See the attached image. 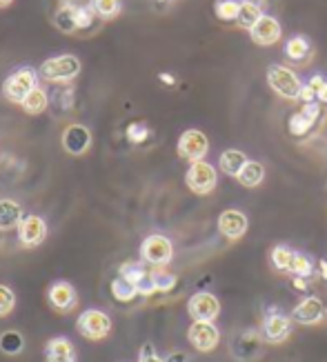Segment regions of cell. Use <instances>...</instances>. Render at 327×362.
I'll list each match as a JSON object with an SVG mask.
<instances>
[{
	"mask_svg": "<svg viewBox=\"0 0 327 362\" xmlns=\"http://www.w3.org/2000/svg\"><path fill=\"white\" fill-rule=\"evenodd\" d=\"M280 34H283V31H280V25L276 18H272V16H263V18L249 29V36H252V40L260 47H270V45L278 42Z\"/></svg>",
	"mask_w": 327,
	"mask_h": 362,
	"instance_id": "obj_14",
	"label": "cell"
},
{
	"mask_svg": "<svg viewBox=\"0 0 327 362\" xmlns=\"http://www.w3.org/2000/svg\"><path fill=\"white\" fill-rule=\"evenodd\" d=\"M307 85L311 87V91H314L316 103H327V81L323 76H314Z\"/></svg>",
	"mask_w": 327,
	"mask_h": 362,
	"instance_id": "obj_37",
	"label": "cell"
},
{
	"mask_svg": "<svg viewBox=\"0 0 327 362\" xmlns=\"http://www.w3.org/2000/svg\"><path fill=\"white\" fill-rule=\"evenodd\" d=\"M268 83L280 98H287V100L299 98L301 87H303V83L299 81V76H296L292 69L280 67V65H272L268 69Z\"/></svg>",
	"mask_w": 327,
	"mask_h": 362,
	"instance_id": "obj_5",
	"label": "cell"
},
{
	"mask_svg": "<svg viewBox=\"0 0 327 362\" xmlns=\"http://www.w3.org/2000/svg\"><path fill=\"white\" fill-rule=\"evenodd\" d=\"M16 307V296L7 285H0V318L9 316Z\"/></svg>",
	"mask_w": 327,
	"mask_h": 362,
	"instance_id": "obj_36",
	"label": "cell"
},
{
	"mask_svg": "<svg viewBox=\"0 0 327 362\" xmlns=\"http://www.w3.org/2000/svg\"><path fill=\"white\" fill-rule=\"evenodd\" d=\"M289 274L299 276V278H307L311 274V260L296 251V256L292 260V267H289Z\"/></svg>",
	"mask_w": 327,
	"mask_h": 362,
	"instance_id": "obj_35",
	"label": "cell"
},
{
	"mask_svg": "<svg viewBox=\"0 0 327 362\" xmlns=\"http://www.w3.org/2000/svg\"><path fill=\"white\" fill-rule=\"evenodd\" d=\"M76 329H78V334L87 340H103L112 332V320H109V316L101 309H87L78 316Z\"/></svg>",
	"mask_w": 327,
	"mask_h": 362,
	"instance_id": "obj_3",
	"label": "cell"
},
{
	"mask_svg": "<svg viewBox=\"0 0 327 362\" xmlns=\"http://www.w3.org/2000/svg\"><path fill=\"white\" fill-rule=\"evenodd\" d=\"M294 256H296V251H292V249L285 247V245H278V247H274V251H272V262H274V267H276L278 272H289Z\"/></svg>",
	"mask_w": 327,
	"mask_h": 362,
	"instance_id": "obj_30",
	"label": "cell"
},
{
	"mask_svg": "<svg viewBox=\"0 0 327 362\" xmlns=\"http://www.w3.org/2000/svg\"><path fill=\"white\" fill-rule=\"evenodd\" d=\"M187 338H190L192 347L202 354L214 351L221 342V334H218L214 322H192V327L187 329Z\"/></svg>",
	"mask_w": 327,
	"mask_h": 362,
	"instance_id": "obj_9",
	"label": "cell"
},
{
	"mask_svg": "<svg viewBox=\"0 0 327 362\" xmlns=\"http://www.w3.org/2000/svg\"><path fill=\"white\" fill-rule=\"evenodd\" d=\"M23 207L16 200L3 198L0 200V231H11L23 223Z\"/></svg>",
	"mask_w": 327,
	"mask_h": 362,
	"instance_id": "obj_18",
	"label": "cell"
},
{
	"mask_svg": "<svg viewBox=\"0 0 327 362\" xmlns=\"http://www.w3.org/2000/svg\"><path fill=\"white\" fill-rule=\"evenodd\" d=\"M151 276H154V282H156V289L163 291V293H167V291H171V289L176 287V276L174 274L163 272V269H156Z\"/></svg>",
	"mask_w": 327,
	"mask_h": 362,
	"instance_id": "obj_34",
	"label": "cell"
},
{
	"mask_svg": "<svg viewBox=\"0 0 327 362\" xmlns=\"http://www.w3.org/2000/svg\"><path fill=\"white\" fill-rule=\"evenodd\" d=\"M47 362H76V349L67 338H52L47 342Z\"/></svg>",
	"mask_w": 327,
	"mask_h": 362,
	"instance_id": "obj_19",
	"label": "cell"
},
{
	"mask_svg": "<svg viewBox=\"0 0 327 362\" xmlns=\"http://www.w3.org/2000/svg\"><path fill=\"white\" fill-rule=\"evenodd\" d=\"M210 151V140L207 136L198 129H187L178 138V156L190 163H198L207 156Z\"/></svg>",
	"mask_w": 327,
	"mask_h": 362,
	"instance_id": "obj_8",
	"label": "cell"
},
{
	"mask_svg": "<svg viewBox=\"0 0 327 362\" xmlns=\"http://www.w3.org/2000/svg\"><path fill=\"white\" fill-rule=\"evenodd\" d=\"M50 303L58 309V311H69L76 305V289L69 285V282H54L50 287Z\"/></svg>",
	"mask_w": 327,
	"mask_h": 362,
	"instance_id": "obj_17",
	"label": "cell"
},
{
	"mask_svg": "<svg viewBox=\"0 0 327 362\" xmlns=\"http://www.w3.org/2000/svg\"><path fill=\"white\" fill-rule=\"evenodd\" d=\"M285 54H287V58H292V60H303V58L309 54V40L303 38V36H294V38H289L287 45H285Z\"/></svg>",
	"mask_w": 327,
	"mask_h": 362,
	"instance_id": "obj_31",
	"label": "cell"
},
{
	"mask_svg": "<svg viewBox=\"0 0 327 362\" xmlns=\"http://www.w3.org/2000/svg\"><path fill=\"white\" fill-rule=\"evenodd\" d=\"M58 105H60V109H69V107L74 105V89H71V87L62 89V91L58 93Z\"/></svg>",
	"mask_w": 327,
	"mask_h": 362,
	"instance_id": "obj_40",
	"label": "cell"
},
{
	"mask_svg": "<svg viewBox=\"0 0 327 362\" xmlns=\"http://www.w3.org/2000/svg\"><path fill=\"white\" fill-rule=\"evenodd\" d=\"M187 358H185V354H180V351H176V354H171L165 362H185Z\"/></svg>",
	"mask_w": 327,
	"mask_h": 362,
	"instance_id": "obj_42",
	"label": "cell"
},
{
	"mask_svg": "<svg viewBox=\"0 0 327 362\" xmlns=\"http://www.w3.org/2000/svg\"><path fill=\"white\" fill-rule=\"evenodd\" d=\"M25 349V338L23 334L13 332V329H9V332L0 334V351L7 354V356H18L21 351Z\"/></svg>",
	"mask_w": 327,
	"mask_h": 362,
	"instance_id": "obj_24",
	"label": "cell"
},
{
	"mask_svg": "<svg viewBox=\"0 0 327 362\" xmlns=\"http://www.w3.org/2000/svg\"><path fill=\"white\" fill-rule=\"evenodd\" d=\"M47 105H50V96H47V91H45L42 87H36V89L31 91L29 96L25 98V103H23L21 107L25 109V114H29V116H38V114L45 112Z\"/></svg>",
	"mask_w": 327,
	"mask_h": 362,
	"instance_id": "obj_23",
	"label": "cell"
},
{
	"mask_svg": "<svg viewBox=\"0 0 327 362\" xmlns=\"http://www.w3.org/2000/svg\"><path fill=\"white\" fill-rule=\"evenodd\" d=\"M159 78H161V81H163L165 85H176V78L171 76V74H165V71H163V74H161Z\"/></svg>",
	"mask_w": 327,
	"mask_h": 362,
	"instance_id": "obj_41",
	"label": "cell"
},
{
	"mask_svg": "<svg viewBox=\"0 0 327 362\" xmlns=\"http://www.w3.org/2000/svg\"><path fill=\"white\" fill-rule=\"evenodd\" d=\"M156 3H167V0H156Z\"/></svg>",
	"mask_w": 327,
	"mask_h": 362,
	"instance_id": "obj_47",
	"label": "cell"
},
{
	"mask_svg": "<svg viewBox=\"0 0 327 362\" xmlns=\"http://www.w3.org/2000/svg\"><path fill=\"white\" fill-rule=\"evenodd\" d=\"M249 3H260V0H249Z\"/></svg>",
	"mask_w": 327,
	"mask_h": 362,
	"instance_id": "obj_46",
	"label": "cell"
},
{
	"mask_svg": "<svg viewBox=\"0 0 327 362\" xmlns=\"http://www.w3.org/2000/svg\"><path fill=\"white\" fill-rule=\"evenodd\" d=\"M125 136H127V140L132 145H143L145 140L151 136L149 127H147V122H132L127 132H125Z\"/></svg>",
	"mask_w": 327,
	"mask_h": 362,
	"instance_id": "obj_33",
	"label": "cell"
},
{
	"mask_svg": "<svg viewBox=\"0 0 327 362\" xmlns=\"http://www.w3.org/2000/svg\"><path fill=\"white\" fill-rule=\"evenodd\" d=\"M54 25L65 31V34H74L76 23H74V0H60L58 9L54 13Z\"/></svg>",
	"mask_w": 327,
	"mask_h": 362,
	"instance_id": "obj_21",
	"label": "cell"
},
{
	"mask_svg": "<svg viewBox=\"0 0 327 362\" xmlns=\"http://www.w3.org/2000/svg\"><path fill=\"white\" fill-rule=\"evenodd\" d=\"M11 3H13V0H0V9H7Z\"/></svg>",
	"mask_w": 327,
	"mask_h": 362,
	"instance_id": "obj_45",
	"label": "cell"
},
{
	"mask_svg": "<svg viewBox=\"0 0 327 362\" xmlns=\"http://www.w3.org/2000/svg\"><path fill=\"white\" fill-rule=\"evenodd\" d=\"M187 311L194 318V322H214L221 313V303L210 291H198L187 303Z\"/></svg>",
	"mask_w": 327,
	"mask_h": 362,
	"instance_id": "obj_7",
	"label": "cell"
},
{
	"mask_svg": "<svg viewBox=\"0 0 327 362\" xmlns=\"http://www.w3.org/2000/svg\"><path fill=\"white\" fill-rule=\"evenodd\" d=\"M263 11L258 7V3H249V0H245V3H241V13H239V25L243 29H252L260 18H263Z\"/></svg>",
	"mask_w": 327,
	"mask_h": 362,
	"instance_id": "obj_25",
	"label": "cell"
},
{
	"mask_svg": "<svg viewBox=\"0 0 327 362\" xmlns=\"http://www.w3.org/2000/svg\"><path fill=\"white\" fill-rule=\"evenodd\" d=\"M136 289H138V296H154L156 291V282H154V276L147 272V276L145 278H140L138 280V285H136Z\"/></svg>",
	"mask_w": 327,
	"mask_h": 362,
	"instance_id": "obj_38",
	"label": "cell"
},
{
	"mask_svg": "<svg viewBox=\"0 0 327 362\" xmlns=\"http://www.w3.org/2000/svg\"><path fill=\"white\" fill-rule=\"evenodd\" d=\"M47 83H60V85H67L71 83L74 78L81 74V60H78L74 54H60L54 58H47L40 71H38Z\"/></svg>",
	"mask_w": 327,
	"mask_h": 362,
	"instance_id": "obj_2",
	"label": "cell"
},
{
	"mask_svg": "<svg viewBox=\"0 0 327 362\" xmlns=\"http://www.w3.org/2000/svg\"><path fill=\"white\" fill-rule=\"evenodd\" d=\"M118 276H122L125 280H130V282H134V285H138V280L147 276V269H145V264H143V262H138V260H130V262L120 264V272H118Z\"/></svg>",
	"mask_w": 327,
	"mask_h": 362,
	"instance_id": "obj_32",
	"label": "cell"
},
{
	"mask_svg": "<svg viewBox=\"0 0 327 362\" xmlns=\"http://www.w3.org/2000/svg\"><path fill=\"white\" fill-rule=\"evenodd\" d=\"M112 296L116 298L118 303H132L134 298L138 296V289L134 282L125 280L122 276H118L114 282H112Z\"/></svg>",
	"mask_w": 327,
	"mask_h": 362,
	"instance_id": "obj_26",
	"label": "cell"
},
{
	"mask_svg": "<svg viewBox=\"0 0 327 362\" xmlns=\"http://www.w3.org/2000/svg\"><path fill=\"white\" fill-rule=\"evenodd\" d=\"M138 362H165V360H163L159 354H156V349L147 342V344H143V349H140Z\"/></svg>",
	"mask_w": 327,
	"mask_h": 362,
	"instance_id": "obj_39",
	"label": "cell"
},
{
	"mask_svg": "<svg viewBox=\"0 0 327 362\" xmlns=\"http://www.w3.org/2000/svg\"><path fill=\"white\" fill-rule=\"evenodd\" d=\"M214 11L221 21H239L241 13V3L239 0H216Z\"/></svg>",
	"mask_w": 327,
	"mask_h": 362,
	"instance_id": "obj_29",
	"label": "cell"
},
{
	"mask_svg": "<svg viewBox=\"0 0 327 362\" xmlns=\"http://www.w3.org/2000/svg\"><path fill=\"white\" fill-rule=\"evenodd\" d=\"M323 316H325V305L321 298H314V296L301 300L292 311V318L301 325H316L323 320Z\"/></svg>",
	"mask_w": 327,
	"mask_h": 362,
	"instance_id": "obj_13",
	"label": "cell"
},
{
	"mask_svg": "<svg viewBox=\"0 0 327 362\" xmlns=\"http://www.w3.org/2000/svg\"><path fill=\"white\" fill-rule=\"evenodd\" d=\"M319 116H321V103L303 105L301 112L289 118V134H294V136L307 134L311 127H314V122L319 120Z\"/></svg>",
	"mask_w": 327,
	"mask_h": 362,
	"instance_id": "obj_16",
	"label": "cell"
},
{
	"mask_svg": "<svg viewBox=\"0 0 327 362\" xmlns=\"http://www.w3.org/2000/svg\"><path fill=\"white\" fill-rule=\"evenodd\" d=\"M93 18H96V11H93L91 3L83 5V3H74V23L76 29H87L93 25Z\"/></svg>",
	"mask_w": 327,
	"mask_h": 362,
	"instance_id": "obj_28",
	"label": "cell"
},
{
	"mask_svg": "<svg viewBox=\"0 0 327 362\" xmlns=\"http://www.w3.org/2000/svg\"><path fill=\"white\" fill-rule=\"evenodd\" d=\"M289 332H292V322L283 313H270V316L263 320V336L268 342H274V344L283 342L287 340Z\"/></svg>",
	"mask_w": 327,
	"mask_h": 362,
	"instance_id": "obj_15",
	"label": "cell"
},
{
	"mask_svg": "<svg viewBox=\"0 0 327 362\" xmlns=\"http://www.w3.org/2000/svg\"><path fill=\"white\" fill-rule=\"evenodd\" d=\"M140 258H143V262L154 264V267L169 264L171 258H174V245H171L167 235L151 233L143 240V245H140Z\"/></svg>",
	"mask_w": 327,
	"mask_h": 362,
	"instance_id": "obj_4",
	"label": "cell"
},
{
	"mask_svg": "<svg viewBox=\"0 0 327 362\" xmlns=\"http://www.w3.org/2000/svg\"><path fill=\"white\" fill-rule=\"evenodd\" d=\"M321 274H323V278L327 280V260H321Z\"/></svg>",
	"mask_w": 327,
	"mask_h": 362,
	"instance_id": "obj_44",
	"label": "cell"
},
{
	"mask_svg": "<svg viewBox=\"0 0 327 362\" xmlns=\"http://www.w3.org/2000/svg\"><path fill=\"white\" fill-rule=\"evenodd\" d=\"M91 7L96 11L98 18L112 21L120 13V0H91Z\"/></svg>",
	"mask_w": 327,
	"mask_h": 362,
	"instance_id": "obj_27",
	"label": "cell"
},
{
	"mask_svg": "<svg viewBox=\"0 0 327 362\" xmlns=\"http://www.w3.org/2000/svg\"><path fill=\"white\" fill-rule=\"evenodd\" d=\"M74 3H78V0H74Z\"/></svg>",
	"mask_w": 327,
	"mask_h": 362,
	"instance_id": "obj_48",
	"label": "cell"
},
{
	"mask_svg": "<svg viewBox=\"0 0 327 362\" xmlns=\"http://www.w3.org/2000/svg\"><path fill=\"white\" fill-rule=\"evenodd\" d=\"M60 145L69 156H83L91 147V132L85 124H69V127L62 132Z\"/></svg>",
	"mask_w": 327,
	"mask_h": 362,
	"instance_id": "obj_10",
	"label": "cell"
},
{
	"mask_svg": "<svg viewBox=\"0 0 327 362\" xmlns=\"http://www.w3.org/2000/svg\"><path fill=\"white\" fill-rule=\"evenodd\" d=\"M47 238V223L40 216H25L18 227V240L23 247H38Z\"/></svg>",
	"mask_w": 327,
	"mask_h": 362,
	"instance_id": "obj_11",
	"label": "cell"
},
{
	"mask_svg": "<svg viewBox=\"0 0 327 362\" xmlns=\"http://www.w3.org/2000/svg\"><path fill=\"white\" fill-rule=\"evenodd\" d=\"M216 169L205 163V160H198V163H192L190 169H187V174H185V185L192 189L194 194L198 196H207L212 194V189L216 187Z\"/></svg>",
	"mask_w": 327,
	"mask_h": 362,
	"instance_id": "obj_6",
	"label": "cell"
},
{
	"mask_svg": "<svg viewBox=\"0 0 327 362\" xmlns=\"http://www.w3.org/2000/svg\"><path fill=\"white\" fill-rule=\"evenodd\" d=\"M263 178H265V167H263L260 163H256V160H249V163L243 167L241 174L236 176V180H239L243 187H247V189L258 187V185L263 182Z\"/></svg>",
	"mask_w": 327,
	"mask_h": 362,
	"instance_id": "obj_22",
	"label": "cell"
},
{
	"mask_svg": "<svg viewBox=\"0 0 327 362\" xmlns=\"http://www.w3.org/2000/svg\"><path fill=\"white\" fill-rule=\"evenodd\" d=\"M294 287H296V289H307V285H305V280H303V278H299V276H296V278H294Z\"/></svg>",
	"mask_w": 327,
	"mask_h": 362,
	"instance_id": "obj_43",
	"label": "cell"
},
{
	"mask_svg": "<svg viewBox=\"0 0 327 362\" xmlns=\"http://www.w3.org/2000/svg\"><path fill=\"white\" fill-rule=\"evenodd\" d=\"M247 216L239 209H225L218 216V231H221L227 240H239L247 231Z\"/></svg>",
	"mask_w": 327,
	"mask_h": 362,
	"instance_id": "obj_12",
	"label": "cell"
},
{
	"mask_svg": "<svg viewBox=\"0 0 327 362\" xmlns=\"http://www.w3.org/2000/svg\"><path fill=\"white\" fill-rule=\"evenodd\" d=\"M247 163H249V160H247V156H245L243 151H239V149H227V151H223V153H221V160H218V165H221V171H223V174H225V176H231V178H236Z\"/></svg>",
	"mask_w": 327,
	"mask_h": 362,
	"instance_id": "obj_20",
	"label": "cell"
},
{
	"mask_svg": "<svg viewBox=\"0 0 327 362\" xmlns=\"http://www.w3.org/2000/svg\"><path fill=\"white\" fill-rule=\"evenodd\" d=\"M38 87V71L34 67H21L13 74H9L3 83V96L13 103V105H23L25 98L31 91Z\"/></svg>",
	"mask_w": 327,
	"mask_h": 362,
	"instance_id": "obj_1",
	"label": "cell"
}]
</instances>
